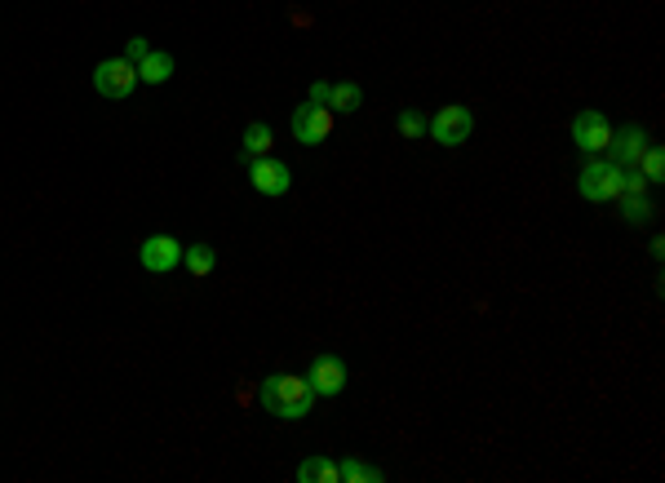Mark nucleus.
<instances>
[{"instance_id": "nucleus-1", "label": "nucleus", "mask_w": 665, "mask_h": 483, "mask_svg": "<svg viewBox=\"0 0 665 483\" xmlns=\"http://www.w3.org/2000/svg\"><path fill=\"white\" fill-rule=\"evenodd\" d=\"M258 399H262L266 413L280 417V421H302V417H311V408H315V390L306 386V377H298V373L266 377L258 386Z\"/></svg>"}, {"instance_id": "nucleus-2", "label": "nucleus", "mask_w": 665, "mask_h": 483, "mask_svg": "<svg viewBox=\"0 0 665 483\" xmlns=\"http://www.w3.org/2000/svg\"><path fill=\"white\" fill-rule=\"evenodd\" d=\"M621 164H612V160H586L581 164V173H577V191H581V200H590V204H612L621 195Z\"/></svg>"}, {"instance_id": "nucleus-3", "label": "nucleus", "mask_w": 665, "mask_h": 483, "mask_svg": "<svg viewBox=\"0 0 665 483\" xmlns=\"http://www.w3.org/2000/svg\"><path fill=\"white\" fill-rule=\"evenodd\" d=\"M306 386L315 390V399H337L351 386V368L342 355H315V364L306 368Z\"/></svg>"}, {"instance_id": "nucleus-4", "label": "nucleus", "mask_w": 665, "mask_h": 483, "mask_svg": "<svg viewBox=\"0 0 665 483\" xmlns=\"http://www.w3.org/2000/svg\"><path fill=\"white\" fill-rule=\"evenodd\" d=\"M133 85H138V67H133L129 58H102L94 67V89L102 98L125 102L133 94Z\"/></svg>"}, {"instance_id": "nucleus-5", "label": "nucleus", "mask_w": 665, "mask_h": 483, "mask_svg": "<svg viewBox=\"0 0 665 483\" xmlns=\"http://www.w3.org/2000/svg\"><path fill=\"white\" fill-rule=\"evenodd\" d=\"M426 129H431V142H439V147H462L470 133H475V116H470V107L448 102V107L435 111Z\"/></svg>"}, {"instance_id": "nucleus-6", "label": "nucleus", "mask_w": 665, "mask_h": 483, "mask_svg": "<svg viewBox=\"0 0 665 483\" xmlns=\"http://www.w3.org/2000/svg\"><path fill=\"white\" fill-rule=\"evenodd\" d=\"M572 142H577V151H586V156H603L612 142V125L603 120V111H577V116H572Z\"/></svg>"}, {"instance_id": "nucleus-7", "label": "nucleus", "mask_w": 665, "mask_h": 483, "mask_svg": "<svg viewBox=\"0 0 665 483\" xmlns=\"http://www.w3.org/2000/svg\"><path fill=\"white\" fill-rule=\"evenodd\" d=\"M289 129H293V138H298L302 147H320V142L333 133V111H329V107H315V102H306V107L293 111Z\"/></svg>"}, {"instance_id": "nucleus-8", "label": "nucleus", "mask_w": 665, "mask_h": 483, "mask_svg": "<svg viewBox=\"0 0 665 483\" xmlns=\"http://www.w3.org/2000/svg\"><path fill=\"white\" fill-rule=\"evenodd\" d=\"M138 262H142V271H151V275H169L173 266L182 262V244L173 240V235H147V240L138 244Z\"/></svg>"}, {"instance_id": "nucleus-9", "label": "nucleus", "mask_w": 665, "mask_h": 483, "mask_svg": "<svg viewBox=\"0 0 665 483\" xmlns=\"http://www.w3.org/2000/svg\"><path fill=\"white\" fill-rule=\"evenodd\" d=\"M249 182H253V191H258V195H284L293 187V173H289V164H284V160L258 156V160H249Z\"/></svg>"}, {"instance_id": "nucleus-10", "label": "nucleus", "mask_w": 665, "mask_h": 483, "mask_svg": "<svg viewBox=\"0 0 665 483\" xmlns=\"http://www.w3.org/2000/svg\"><path fill=\"white\" fill-rule=\"evenodd\" d=\"M643 147H648V133L639 125H626V129H612V142H608V160L621 164V169H634L643 156Z\"/></svg>"}, {"instance_id": "nucleus-11", "label": "nucleus", "mask_w": 665, "mask_h": 483, "mask_svg": "<svg viewBox=\"0 0 665 483\" xmlns=\"http://www.w3.org/2000/svg\"><path fill=\"white\" fill-rule=\"evenodd\" d=\"M612 204L621 209V222H630V226H643V222L657 218V204L648 200V191H643V195H617Z\"/></svg>"}, {"instance_id": "nucleus-12", "label": "nucleus", "mask_w": 665, "mask_h": 483, "mask_svg": "<svg viewBox=\"0 0 665 483\" xmlns=\"http://www.w3.org/2000/svg\"><path fill=\"white\" fill-rule=\"evenodd\" d=\"M169 76H173V54H165V49H151V54L138 63V80H142V85H165Z\"/></svg>"}, {"instance_id": "nucleus-13", "label": "nucleus", "mask_w": 665, "mask_h": 483, "mask_svg": "<svg viewBox=\"0 0 665 483\" xmlns=\"http://www.w3.org/2000/svg\"><path fill=\"white\" fill-rule=\"evenodd\" d=\"M337 470H342V483H382L386 479V470L373 466L368 457H342Z\"/></svg>"}, {"instance_id": "nucleus-14", "label": "nucleus", "mask_w": 665, "mask_h": 483, "mask_svg": "<svg viewBox=\"0 0 665 483\" xmlns=\"http://www.w3.org/2000/svg\"><path fill=\"white\" fill-rule=\"evenodd\" d=\"M360 107H364V89L355 85V80L333 85V94H329V111H333V116H355Z\"/></svg>"}, {"instance_id": "nucleus-15", "label": "nucleus", "mask_w": 665, "mask_h": 483, "mask_svg": "<svg viewBox=\"0 0 665 483\" xmlns=\"http://www.w3.org/2000/svg\"><path fill=\"white\" fill-rule=\"evenodd\" d=\"M298 483H342V470L333 457H306L298 466Z\"/></svg>"}, {"instance_id": "nucleus-16", "label": "nucleus", "mask_w": 665, "mask_h": 483, "mask_svg": "<svg viewBox=\"0 0 665 483\" xmlns=\"http://www.w3.org/2000/svg\"><path fill=\"white\" fill-rule=\"evenodd\" d=\"M271 147H275V133H271V125L253 120V125L244 129V151H240V156H244V160H258V156H271Z\"/></svg>"}, {"instance_id": "nucleus-17", "label": "nucleus", "mask_w": 665, "mask_h": 483, "mask_svg": "<svg viewBox=\"0 0 665 483\" xmlns=\"http://www.w3.org/2000/svg\"><path fill=\"white\" fill-rule=\"evenodd\" d=\"M213 262H218V253H213L209 244H187V249H182V266H187L196 280H204V275L213 271Z\"/></svg>"}, {"instance_id": "nucleus-18", "label": "nucleus", "mask_w": 665, "mask_h": 483, "mask_svg": "<svg viewBox=\"0 0 665 483\" xmlns=\"http://www.w3.org/2000/svg\"><path fill=\"white\" fill-rule=\"evenodd\" d=\"M634 169H639L643 178H648V187H652V182H665V147H657V142H648Z\"/></svg>"}, {"instance_id": "nucleus-19", "label": "nucleus", "mask_w": 665, "mask_h": 483, "mask_svg": "<svg viewBox=\"0 0 665 483\" xmlns=\"http://www.w3.org/2000/svg\"><path fill=\"white\" fill-rule=\"evenodd\" d=\"M395 125H399V133H404L408 142H422V138H426V116H422V111H413V107L399 111Z\"/></svg>"}, {"instance_id": "nucleus-20", "label": "nucleus", "mask_w": 665, "mask_h": 483, "mask_svg": "<svg viewBox=\"0 0 665 483\" xmlns=\"http://www.w3.org/2000/svg\"><path fill=\"white\" fill-rule=\"evenodd\" d=\"M329 94H333L329 80H311V89H306V102H315V107H329Z\"/></svg>"}, {"instance_id": "nucleus-21", "label": "nucleus", "mask_w": 665, "mask_h": 483, "mask_svg": "<svg viewBox=\"0 0 665 483\" xmlns=\"http://www.w3.org/2000/svg\"><path fill=\"white\" fill-rule=\"evenodd\" d=\"M147 54H151V45H147V40H142V36H133L129 45H125V58H129L133 67H138V63H142V58H147Z\"/></svg>"}]
</instances>
